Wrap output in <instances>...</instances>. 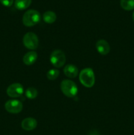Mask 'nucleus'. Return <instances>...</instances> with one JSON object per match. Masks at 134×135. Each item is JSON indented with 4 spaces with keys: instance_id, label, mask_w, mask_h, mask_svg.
Listing matches in <instances>:
<instances>
[{
    "instance_id": "nucleus-1",
    "label": "nucleus",
    "mask_w": 134,
    "mask_h": 135,
    "mask_svg": "<svg viewBox=\"0 0 134 135\" xmlns=\"http://www.w3.org/2000/svg\"><path fill=\"white\" fill-rule=\"evenodd\" d=\"M79 80L82 85L86 88L93 86L95 81L94 71L91 68H85L81 70L79 75Z\"/></svg>"
},
{
    "instance_id": "nucleus-2",
    "label": "nucleus",
    "mask_w": 134,
    "mask_h": 135,
    "mask_svg": "<svg viewBox=\"0 0 134 135\" xmlns=\"http://www.w3.org/2000/svg\"><path fill=\"white\" fill-rule=\"evenodd\" d=\"M41 16L39 12L34 9L27 11L22 17V22L27 27H32L36 25L40 21Z\"/></svg>"
},
{
    "instance_id": "nucleus-3",
    "label": "nucleus",
    "mask_w": 134,
    "mask_h": 135,
    "mask_svg": "<svg viewBox=\"0 0 134 135\" xmlns=\"http://www.w3.org/2000/svg\"><path fill=\"white\" fill-rule=\"evenodd\" d=\"M60 90L64 96L68 98H74L78 94V86L74 82L66 79L60 83Z\"/></svg>"
},
{
    "instance_id": "nucleus-4",
    "label": "nucleus",
    "mask_w": 134,
    "mask_h": 135,
    "mask_svg": "<svg viewBox=\"0 0 134 135\" xmlns=\"http://www.w3.org/2000/svg\"><path fill=\"white\" fill-rule=\"evenodd\" d=\"M66 55L60 50H54L50 55V62L56 68H60L66 63Z\"/></svg>"
},
{
    "instance_id": "nucleus-5",
    "label": "nucleus",
    "mask_w": 134,
    "mask_h": 135,
    "mask_svg": "<svg viewBox=\"0 0 134 135\" xmlns=\"http://www.w3.org/2000/svg\"><path fill=\"white\" fill-rule=\"evenodd\" d=\"M23 44L29 50H35L39 45V39L34 33L28 32L23 37Z\"/></svg>"
},
{
    "instance_id": "nucleus-6",
    "label": "nucleus",
    "mask_w": 134,
    "mask_h": 135,
    "mask_svg": "<svg viewBox=\"0 0 134 135\" xmlns=\"http://www.w3.org/2000/svg\"><path fill=\"white\" fill-rule=\"evenodd\" d=\"M5 108L9 113L16 114L21 112L23 108V105L19 100H10L5 103Z\"/></svg>"
},
{
    "instance_id": "nucleus-7",
    "label": "nucleus",
    "mask_w": 134,
    "mask_h": 135,
    "mask_svg": "<svg viewBox=\"0 0 134 135\" xmlns=\"http://www.w3.org/2000/svg\"><path fill=\"white\" fill-rule=\"evenodd\" d=\"M24 93L23 86L20 83H13L7 89V94L11 98H18Z\"/></svg>"
},
{
    "instance_id": "nucleus-8",
    "label": "nucleus",
    "mask_w": 134,
    "mask_h": 135,
    "mask_svg": "<svg viewBox=\"0 0 134 135\" xmlns=\"http://www.w3.org/2000/svg\"><path fill=\"white\" fill-rule=\"evenodd\" d=\"M95 47L97 51L101 55H107L110 52V45L105 40H99L97 41Z\"/></svg>"
},
{
    "instance_id": "nucleus-9",
    "label": "nucleus",
    "mask_w": 134,
    "mask_h": 135,
    "mask_svg": "<svg viewBox=\"0 0 134 135\" xmlns=\"http://www.w3.org/2000/svg\"><path fill=\"white\" fill-rule=\"evenodd\" d=\"M37 125H38L37 121L32 117H28L24 119L21 123V127L22 129L27 131L34 130L36 128Z\"/></svg>"
},
{
    "instance_id": "nucleus-10",
    "label": "nucleus",
    "mask_w": 134,
    "mask_h": 135,
    "mask_svg": "<svg viewBox=\"0 0 134 135\" xmlns=\"http://www.w3.org/2000/svg\"><path fill=\"white\" fill-rule=\"evenodd\" d=\"M63 71H64V75L67 77L70 78V79L76 78L78 75V67L72 64L67 65L66 66H65Z\"/></svg>"
},
{
    "instance_id": "nucleus-11",
    "label": "nucleus",
    "mask_w": 134,
    "mask_h": 135,
    "mask_svg": "<svg viewBox=\"0 0 134 135\" xmlns=\"http://www.w3.org/2000/svg\"><path fill=\"white\" fill-rule=\"evenodd\" d=\"M37 59H38V54L35 51H29L24 55L23 62L26 65H32L35 63Z\"/></svg>"
},
{
    "instance_id": "nucleus-12",
    "label": "nucleus",
    "mask_w": 134,
    "mask_h": 135,
    "mask_svg": "<svg viewBox=\"0 0 134 135\" xmlns=\"http://www.w3.org/2000/svg\"><path fill=\"white\" fill-rule=\"evenodd\" d=\"M43 19L45 22L48 24H52L55 22L56 19V15L53 11H48L43 15Z\"/></svg>"
},
{
    "instance_id": "nucleus-13",
    "label": "nucleus",
    "mask_w": 134,
    "mask_h": 135,
    "mask_svg": "<svg viewBox=\"0 0 134 135\" xmlns=\"http://www.w3.org/2000/svg\"><path fill=\"white\" fill-rule=\"evenodd\" d=\"M32 3V0H15L14 6L18 10H24L28 7Z\"/></svg>"
},
{
    "instance_id": "nucleus-14",
    "label": "nucleus",
    "mask_w": 134,
    "mask_h": 135,
    "mask_svg": "<svg viewBox=\"0 0 134 135\" xmlns=\"http://www.w3.org/2000/svg\"><path fill=\"white\" fill-rule=\"evenodd\" d=\"M120 5L124 10H133L134 9V0H120Z\"/></svg>"
},
{
    "instance_id": "nucleus-15",
    "label": "nucleus",
    "mask_w": 134,
    "mask_h": 135,
    "mask_svg": "<svg viewBox=\"0 0 134 135\" xmlns=\"http://www.w3.org/2000/svg\"><path fill=\"white\" fill-rule=\"evenodd\" d=\"M38 90L33 87H29L25 91V95H26V98L30 99V100L35 99L38 96Z\"/></svg>"
},
{
    "instance_id": "nucleus-16",
    "label": "nucleus",
    "mask_w": 134,
    "mask_h": 135,
    "mask_svg": "<svg viewBox=\"0 0 134 135\" xmlns=\"http://www.w3.org/2000/svg\"><path fill=\"white\" fill-rule=\"evenodd\" d=\"M59 71L58 69H50L49 71H47L46 76L47 78L50 80H54L57 79L59 76Z\"/></svg>"
},
{
    "instance_id": "nucleus-17",
    "label": "nucleus",
    "mask_w": 134,
    "mask_h": 135,
    "mask_svg": "<svg viewBox=\"0 0 134 135\" xmlns=\"http://www.w3.org/2000/svg\"><path fill=\"white\" fill-rule=\"evenodd\" d=\"M13 1L14 0H0V2L5 7H11L13 3Z\"/></svg>"
},
{
    "instance_id": "nucleus-18",
    "label": "nucleus",
    "mask_w": 134,
    "mask_h": 135,
    "mask_svg": "<svg viewBox=\"0 0 134 135\" xmlns=\"http://www.w3.org/2000/svg\"><path fill=\"white\" fill-rule=\"evenodd\" d=\"M133 21H134V12H133Z\"/></svg>"
}]
</instances>
